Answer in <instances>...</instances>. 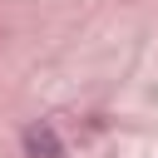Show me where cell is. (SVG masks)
Segmentation results:
<instances>
[{"mask_svg": "<svg viewBox=\"0 0 158 158\" xmlns=\"http://www.w3.org/2000/svg\"><path fill=\"white\" fill-rule=\"evenodd\" d=\"M25 153H30V158H64V148L54 143V128H49V123L25 128Z\"/></svg>", "mask_w": 158, "mask_h": 158, "instance_id": "obj_1", "label": "cell"}]
</instances>
